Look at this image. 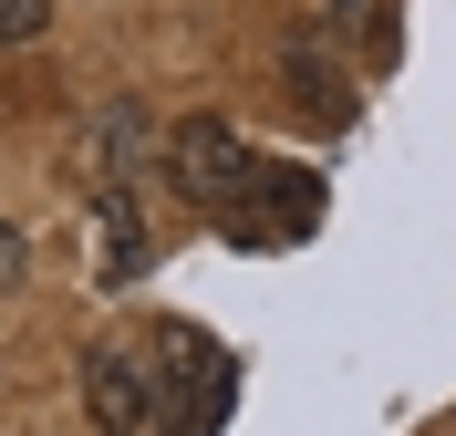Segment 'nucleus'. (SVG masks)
<instances>
[{
    "label": "nucleus",
    "instance_id": "nucleus-1",
    "mask_svg": "<svg viewBox=\"0 0 456 436\" xmlns=\"http://www.w3.org/2000/svg\"><path fill=\"white\" fill-rule=\"evenodd\" d=\"M228 198H259V208H228V239L239 250H290V239H312V218H322V187L301 167H239V187Z\"/></svg>",
    "mask_w": 456,
    "mask_h": 436
},
{
    "label": "nucleus",
    "instance_id": "nucleus-2",
    "mask_svg": "<svg viewBox=\"0 0 456 436\" xmlns=\"http://www.w3.org/2000/svg\"><path fill=\"white\" fill-rule=\"evenodd\" d=\"M156 156H167V187H176V198H198V208H218L228 187H239V167H249V145H239L228 115H176Z\"/></svg>",
    "mask_w": 456,
    "mask_h": 436
},
{
    "label": "nucleus",
    "instance_id": "nucleus-3",
    "mask_svg": "<svg viewBox=\"0 0 456 436\" xmlns=\"http://www.w3.org/2000/svg\"><path fill=\"white\" fill-rule=\"evenodd\" d=\"M84 415L104 436H145V415H156V364H135L125 343H94L84 353Z\"/></svg>",
    "mask_w": 456,
    "mask_h": 436
},
{
    "label": "nucleus",
    "instance_id": "nucleus-4",
    "mask_svg": "<svg viewBox=\"0 0 456 436\" xmlns=\"http://www.w3.org/2000/svg\"><path fill=\"white\" fill-rule=\"evenodd\" d=\"M281 94H290V115L312 125V136H342V125L363 115V94H353V84L332 73V53H322L312 31H301V42L281 53Z\"/></svg>",
    "mask_w": 456,
    "mask_h": 436
},
{
    "label": "nucleus",
    "instance_id": "nucleus-5",
    "mask_svg": "<svg viewBox=\"0 0 456 436\" xmlns=\"http://www.w3.org/2000/svg\"><path fill=\"white\" fill-rule=\"evenodd\" d=\"M94 239H104V281H135L145 270V198L135 187H125V177H104V187H94Z\"/></svg>",
    "mask_w": 456,
    "mask_h": 436
},
{
    "label": "nucleus",
    "instance_id": "nucleus-6",
    "mask_svg": "<svg viewBox=\"0 0 456 436\" xmlns=\"http://www.w3.org/2000/svg\"><path fill=\"white\" fill-rule=\"evenodd\" d=\"M332 21L353 31V53H363V73H395V0H332Z\"/></svg>",
    "mask_w": 456,
    "mask_h": 436
},
{
    "label": "nucleus",
    "instance_id": "nucleus-7",
    "mask_svg": "<svg viewBox=\"0 0 456 436\" xmlns=\"http://www.w3.org/2000/svg\"><path fill=\"white\" fill-rule=\"evenodd\" d=\"M53 31V0H0V42H42Z\"/></svg>",
    "mask_w": 456,
    "mask_h": 436
},
{
    "label": "nucleus",
    "instance_id": "nucleus-8",
    "mask_svg": "<svg viewBox=\"0 0 456 436\" xmlns=\"http://www.w3.org/2000/svg\"><path fill=\"white\" fill-rule=\"evenodd\" d=\"M21 281V229H0V291Z\"/></svg>",
    "mask_w": 456,
    "mask_h": 436
},
{
    "label": "nucleus",
    "instance_id": "nucleus-9",
    "mask_svg": "<svg viewBox=\"0 0 456 436\" xmlns=\"http://www.w3.org/2000/svg\"><path fill=\"white\" fill-rule=\"evenodd\" d=\"M156 436H176V426H156Z\"/></svg>",
    "mask_w": 456,
    "mask_h": 436
}]
</instances>
